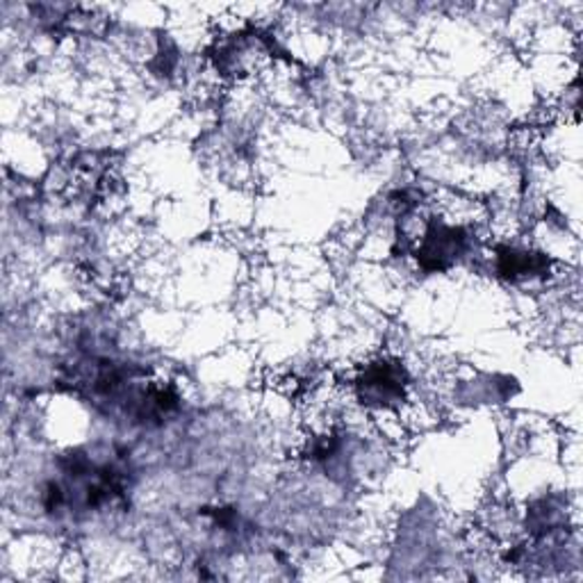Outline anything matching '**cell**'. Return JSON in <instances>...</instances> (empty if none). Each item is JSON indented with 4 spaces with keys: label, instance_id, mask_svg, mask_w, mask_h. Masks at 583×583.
<instances>
[{
    "label": "cell",
    "instance_id": "obj_1",
    "mask_svg": "<svg viewBox=\"0 0 583 583\" xmlns=\"http://www.w3.org/2000/svg\"><path fill=\"white\" fill-rule=\"evenodd\" d=\"M361 394L369 401L386 405L403 394V372L390 363H376L369 365L361 378Z\"/></svg>",
    "mask_w": 583,
    "mask_h": 583
}]
</instances>
